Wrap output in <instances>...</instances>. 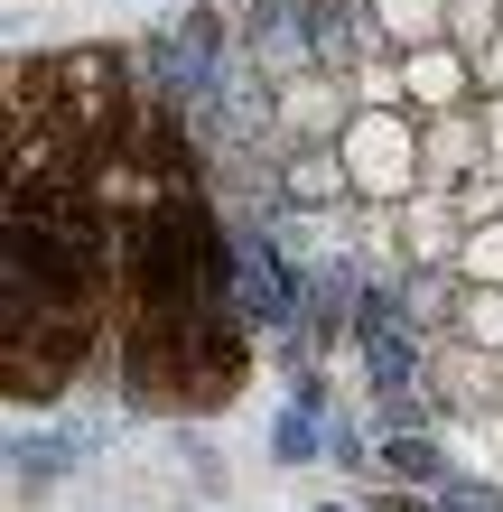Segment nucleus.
<instances>
[{"label":"nucleus","mask_w":503,"mask_h":512,"mask_svg":"<svg viewBox=\"0 0 503 512\" xmlns=\"http://www.w3.org/2000/svg\"><path fill=\"white\" fill-rule=\"evenodd\" d=\"M457 280H466V289H503V215L466 233V252H457Z\"/></svg>","instance_id":"10"},{"label":"nucleus","mask_w":503,"mask_h":512,"mask_svg":"<svg viewBox=\"0 0 503 512\" xmlns=\"http://www.w3.org/2000/svg\"><path fill=\"white\" fill-rule=\"evenodd\" d=\"M364 512H438V494H410V485H373Z\"/></svg>","instance_id":"12"},{"label":"nucleus","mask_w":503,"mask_h":512,"mask_svg":"<svg viewBox=\"0 0 503 512\" xmlns=\"http://www.w3.org/2000/svg\"><path fill=\"white\" fill-rule=\"evenodd\" d=\"M466 66H476V103H494V94H503V38H494L485 56H466Z\"/></svg>","instance_id":"13"},{"label":"nucleus","mask_w":503,"mask_h":512,"mask_svg":"<svg viewBox=\"0 0 503 512\" xmlns=\"http://www.w3.org/2000/svg\"><path fill=\"white\" fill-rule=\"evenodd\" d=\"M308 512H364V503H308Z\"/></svg>","instance_id":"15"},{"label":"nucleus","mask_w":503,"mask_h":512,"mask_svg":"<svg viewBox=\"0 0 503 512\" xmlns=\"http://www.w3.org/2000/svg\"><path fill=\"white\" fill-rule=\"evenodd\" d=\"M336 149H345V177H354V205H410L429 187V168H420V112H410V103H364Z\"/></svg>","instance_id":"1"},{"label":"nucleus","mask_w":503,"mask_h":512,"mask_svg":"<svg viewBox=\"0 0 503 512\" xmlns=\"http://www.w3.org/2000/svg\"><path fill=\"white\" fill-rule=\"evenodd\" d=\"M457 336H466V345H485V354H503V289H466Z\"/></svg>","instance_id":"11"},{"label":"nucleus","mask_w":503,"mask_h":512,"mask_svg":"<svg viewBox=\"0 0 503 512\" xmlns=\"http://www.w3.org/2000/svg\"><path fill=\"white\" fill-rule=\"evenodd\" d=\"M476 112H485V140H494V159H503V94H494V103H476Z\"/></svg>","instance_id":"14"},{"label":"nucleus","mask_w":503,"mask_h":512,"mask_svg":"<svg viewBox=\"0 0 503 512\" xmlns=\"http://www.w3.org/2000/svg\"><path fill=\"white\" fill-rule=\"evenodd\" d=\"M401 103L420 112V122L466 112V103H476V66H466V47H420V56H401Z\"/></svg>","instance_id":"5"},{"label":"nucleus","mask_w":503,"mask_h":512,"mask_svg":"<svg viewBox=\"0 0 503 512\" xmlns=\"http://www.w3.org/2000/svg\"><path fill=\"white\" fill-rule=\"evenodd\" d=\"M382 475H392V485H410V494H438V485H448V438H438V429H382V457H373Z\"/></svg>","instance_id":"7"},{"label":"nucleus","mask_w":503,"mask_h":512,"mask_svg":"<svg viewBox=\"0 0 503 512\" xmlns=\"http://www.w3.org/2000/svg\"><path fill=\"white\" fill-rule=\"evenodd\" d=\"M420 168H429V187H438V196H457L476 168H494L485 112L466 103V112H438V122H420Z\"/></svg>","instance_id":"4"},{"label":"nucleus","mask_w":503,"mask_h":512,"mask_svg":"<svg viewBox=\"0 0 503 512\" xmlns=\"http://www.w3.org/2000/svg\"><path fill=\"white\" fill-rule=\"evenodd\" d=\"M373 28L392 38V56H420V47H448V0H364Z\"/></svg>","instance_id":"8"},{"label":"nucleus","mask_w":503,"mask_h":512,"mask_svg":"<svg viewBox=\"0 0 503 512\" xmlns=\"http://www.w3.org/2000/svg\"><path fill=\"white\" fill-rule=\"evenodd\" d=\"M420 391H429L438 429H466V419H503V354L466 345V336H429V354H420Z\"/></svg>","instance_id":"3"},{"label":"nucleus","mask_w":503,"mask_h":512,"mask_svg":"<svg viewBox=\"0 0 503 512\" xmlns=\"http://www.w3.org/2000/svg\"><path fill=\"white\" fill-rule=\"evenodd\" d=\"M280 205L289 215H336L354 205V177H345V149H289L280 159Z\"/></svg>","instance_id":"6"},{"label":"nucleus","mask_w":503,"mask_h":512,"mask_svg":"<svg viewBox=\"0 0 503 512\" xmlns=\"http://www.w3.org/2000/svg\"><path fill=\"white\" fill-rule=\"evenodd\" d=\"M271 457H280V466H308V457H327V419L289 401V410L271 419Z\"/></svg>","instance_id":"9"},{"label":"nucleus","mask_w":503,"mask_h":512,"mask_svg":"<svg viewBox=\"0 0 503 512\" xmlns=\"http://www.w3.org/2000/svg\"><path fill=\"white\" fill-rule=\"evenodd\" d=\"M354 112H364V84L336 75V66H308V75H289L280 94H271V140H280V159L289 149H336L354 131Z\"/></svg>","instance_id":"2"}]
</instances>
